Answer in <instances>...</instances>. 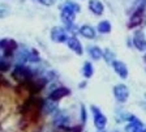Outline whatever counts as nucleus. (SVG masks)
<instances>
[{
  "label": "nucleus",
  "instance_id": "21",
  "mask_svg": "<svg viewBox=\"0 0 146 132\" xmlns=\"http://www.w3.org/2000/svg\"><path fill=\"white\" fill-rule=\"evenodd\" d=\"M9 65H11V63H9V60H7V56H1V71L5 72L9 69Z\"/></svg>",
  "mask_w": 146,
  "mask_h": 132
},
{
  "label": "nucleus",
  "instance_id": "16",
  "mask_svg": "<svg viewBox=\"0 0 146 132\" xmlns=\"http://www.w3.org/2000/svg\"><path fill=\"white\" fill-rule=\"evenodd\" d=\"M67 122H68V117L65 115V113H63V111H60L54 120L55 126H59V127H64L67 124Z\"/></svg>",
  "mask_w": 146,
  "mask_h": 132
},
{
  "label": "nucleus",
  "instance_id": "25",
  "mask_svg": "<svg viewBox=\"0 0 146 132\" xmlns=\"http://www.w3.org/2000/svg\"><path fill=\"white\" fill-rule=\"evenodd\" d=\"M141 132H146V128H145V129H142V131H141Z\"/></svg>",
  "mask_w": 146,
  "mask_h": 132
},
{
  "label": "nucleus",
  "instance_id": "9",
  "mask_svg": "<svg viewBox=\"0 0 146 132\" xmlns=\"http://www.w3.org/2000/svg\"><path fill=\"white\" fill-rule=\"evenodd\" d=\"M89 9L94 13V15L100 16V15H103L104 7L99 0H90V1H89Z\"/></svg>",
  "mask_w": 146,
  "mask_h": 132
},
{
  "label": "nucleus",
  "instance_id": "22",
  "mask_svg": "<svg viewBox=\"0 0 146 132\" xmlns=\"http://www.w3.org/2000/svg\"><path fill=\"white\" fill-rule=\"evenodd\" d=\"M103 55H106V60H107V61H111V63H112L113 59H115V55H113V54L110 51V50H106Z\"/></svg>",
  "mask_w": 146,
  "mask_h": 132
},
{
  "label": "nucleus",
  "instance_id": "2",
  "mask_svg": "<svg viewBox=\"0 0 146 132\" xmlns=\"http://www.w3.org/2000/svg\"><path fill=\"white\" fill-rule=\"evenodd\" d=\"M113 95L117 102L123 103V102H127L128 97H129V89L128 86L124 84H117V85L113 86Z\"/></svg>",
  "mask_w": 146,
  "mask_h": 132
},
{
  "label": "nucleus",
  "instance_id": "8",
  "mask_svg": "<svg viewBox=\"0 0 146 132\" xmlns=\"http://www.w3.org/2000/svg\"><path fill=\"white\" fill-rule=\"evenodd\" d=\"M67 43L72 51H74L77 55H82L84 50H82V46H81V43H80V41L77 39L76 37H69L67 41Z\"/></svg>",
  "mask_w": 146,
  "mask_h": 132
},
{
  "label": "nucleus",
  "instance_id": "12",
  "mask_svg": "<svg viewBox=\"0 0 146 132\" xmlns=\"http://www.w3.org/2000/svg\"><path fill=\"white\" fill-rule=\"evenodd\" d=\"M80 33H81L85 38H88V39H93V38H95V30L91 28V26H89V25H84V26H81V28H80Z\"/></svg>",
  "mask_w": 146,
  "mask_h": 132
},
{
  "label": "nucleus",
  "instance_id": "23",
  "mask_svg": "<svg viewBox=\"0 0 146 132\" xmlns=\"http://www.w3.org/2000/svg\"><path fill=\"white\" fill-rule=\"evenodd\" d=\"M81 122H82V124L86 123V109L84 105H81Z\"/></svg>",
  "mask_w": 146,
  "mask_h": 132
},
{
  "label": "nucleus",
  "instance_id": "13",
  "mask_svg": "<svg viewBox=\"0 0 146 132\" xmlns=\"http://www.w3.org/2000/svg\"><path fill=\"white\" fill-rule=\"evenodd\" d=\"M74 17H76V13L70 12V11H67V9H61V20L67 25L69 24H73L74 21Z\"/></svg>",
  "mask_w": 146,
  "mask_h": 132
},
{
  "label": "nucleus",
  "instance_id": "26",
  "mask_svg": "<svg viewBox=\"0 0 146 132\" xmlns=\"http://www.w3.org/2000/svg\"><path fill=\"white\" fill-rule=\"evenodd\" d=\"M99 132H104V131H103V129H99Z\"/></svg>",
  "mask_w": 146,
  "mask_h": 132
},
{
  "label": "nucleus",
  "instance_id": "24",
  "mask_svg": "<svg viewBox=\"0 0 146 132\" xmlns=\"http://www.w3.org/2000/svg\"><path fill=\"white\" fill-rule=\"evenodd\" d=\"M39 3H42L43 5L50 7V5H52V3H54V0H39Z\"/></svg>",
  "mask_w": 146,
  "mask_h": 132
},
{
  "label": "nucleus",
  "instance_id": "6",
  "mask_svg": "<svg viewBox=\"0 0 146 132\" xmlns=\"http://www.w3.org/2000/svg\"><path fill=\"white\" fill-rule=\"evenodd\" d=\"M112 68H113V71L121 77V79H127L128 77V67H127V64L123 63V61L113 60L112 61Z\"/></svg>",
  "mask_w": 146,
  "mask_h": 132
},
{
  "label": "nucleus",
  "instance_id": "5",
  "mask_svg": "<svg viewBox=\"0 0 146 132\" xmlns=\"http://www.w3.org/2000/svg\"><path fill=\"white\" fill-rule=\"evenodd\" d=\"M17 49L15 41L12 39H1V51H3L4 56H9L15 50Z\"/></svg>",
  "mask_w": 146,
  "mask_h": 132
},
{
  "label": "nucleus",
  "instance_id": "18",
  "mask_svg": "<svg viewBox=\"0 0 146 132\" xmlns=\"http://www.w3.org/2000/svg\"><path fill=\"white\" fill-rule=\"evenodd\" d=\"M98 31L102 34H107L111 31V24H110L108 21H100L99 24H98Z\"/></svg>",
  "mask_w": 146,
  "mask_h": 132
},
{
  "label": "nucleus",
  "instance_id": "7",
  "mask_svg": "<svg viewBox=\"0 0 146 132\" xmlns=\"http://www.w3.org/2000/svg\"><path fill=\"white\" fill-rule=\"evenodd\" d=\"M69 93H70L69 89H67V88H56L55 90H52V92L50 93L48 98L54 99V101H59V99L69 95Z\"/></svg>",
  "mask_w": 146,
  "mask_h": 132
},
{
  "label": "nucleus",
  "instance_id": "11",
  "mask_svg": "<svg viewBox=\"0 0 146 132\" xmlns=\"http://www.w3.org/2000/svg\"><path fill=\"white\" fill-rule=\"evenodd\" d=\"M56 110H58V101H54V99L50 98L43 102V111H44V114L55 113Z\"/></svg>",
  "mask_w": 146,
  "mask_h": 132
},
{
  "label": "nucleus",
  "instance_id": "1",
  "mask_svg": "<svg viewBox=\"0 0 146 132\" xmlns=\"http://www.w3.org/2000/svg\"><path fill=\"white\" fill-rule=\"evenodd\" d=\"M12 76L15 80L17 81H21V83H25V81H29L31 77V71L27 67L22 64H17L16 68L13 69L12 72Z\"/></svg>",
  "mask_w": 146,
  "mask_h": 132
},
{
  "label": "nucleus",
  "instance_id": "15",
  "mask_svg": "<svg viewBox=\"0 0 146 132\" xmlns=\"http://www.w3.org/2000/svg\"><path fill=\"white\" fill-rule=\"evenodd\" d=\"M142 12L143 9H136L133 13V16H132L131 19V26H137V25H140L141 22H142Z\"/></svg>",
  "mask_w": 146,
  "mask_h": 132
},
{
  "label": "nucleus",
  "instance_id": "4",
  "mask_svg": "<svg viewBox=\"0 0 146 132\" xmlns=\"http://www.w3.org/2000/svg\"><path fill=\"white\" fill-rule=\"evenodd\" d=\"M51 39L54 42H58V43H63V42H67L68 41V35H67V31L64 30L63 28H54L51 30Z\"/></svg>",
  "mask_w": 146,
  "mask_h": 132
},
{
  "label": "nucleus",
  "instance_id": "20",
  "mask_svg": "<svg viewBox=\"0 0 146 132\" xmlns=\"http://www.w3.org/2000/svg\"><path fill=\"white\" fill-rule=\"evenodd\" d=\"M142 131V126L137 124V123H129L125 127V132H141Z\"/></svg>",
  "mask_w": 146,
  "mask_h": 132
},
{
  "label": "nucleus",
  "instance_id": "17",
  "mask_svg": "<svg viewBox=\"0 0 146 132\" xmlns=\"http://www.w3.org/2000/svg\"><path fill=\"white\" fill-rule=\"evenodd\" d=\"M89 54H90V56L93 59H95V60H99V59L103 56V51H102L98 46H90L89 47Z\"/></svg>",
  "mask_w": 146,
  "mask_h": 132
},
{
  "label": "nucleus",
  "instance_id": "27",
  "mask_svg": "<svg viewBox=\"0 0 146 132\" xmlns=\"http://www.w3.org/2000/svg\"><path fill=\"white\" fill-rule=\"evenodd\" d=\"M112 132H119V131H112Z\"/></svg>",
  "mask_w": 146,
  "mask_h": 132
},
{
  "label": "nucleus",
  "instance_id": "14",
  "mask_svg": "<svg viewBox=\"0 0 146 132\" xmlns=\"http://www.w3.org/2000/svg\"><path fill=\"white\" fill-rule=\"evenodd\" d=\"M61 9H67L73 13H77V12H80V5L77 3H74V1H72V0H68V1H65L61 5Z\"/></svg>",
  "mask_w": 146,
  "mask_h": 132
},
{
  "label": "nucleus",
  "instance_id": "3",
  "mask_svg": "<svg viewBox=\"0 0 146 132\" xmlns=\"http://www.w3.org/2000/svg\"><path fill=\"white\" fill-rule=\"evenodd\" d=\"M133 45H134V47H136L137 50H140V51H145L146 50V38H145L143 31H141V30L134 31Z\"/></svg>",
  "mask_w": 146,
  "mask_h": 132
},
{
  "label": "nucleus",
  "instance_id": "19",
  "mask_svg": "<svg viewBox=\"0 0 146 132\" xmlns=\"http://www.w3.org/2000/svg\"><path fill=\"white\" fill-rule=\"evenodd\" d=\"M93 73H94V68H93V65H91L90 63L86 61L85 64H84V68H82V75H84L86 79H90V77L93 76Z\"/></svg>",
  "mask_w": 146,
  "mask_h": 132
},
{
  "label": "nucleus",
  "instance_id": "10",
  "mask_svg": "<svg viewBox=\"0 0 146 132\" xmlns=\"http://www.w3.org/2000/svg\"><path fill=\"white\" fill-rule=\"evenodd\" d=\"M94 126L97 129H104L107 126V117L102 113H98L94 115Z\"/></svg>",
  "mask_w": 146,
  "mask_h": 132
}]
</instances>
